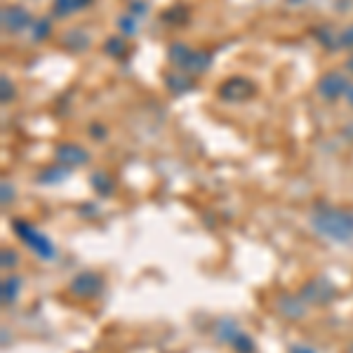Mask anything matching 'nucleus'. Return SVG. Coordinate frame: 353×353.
<instances>
[{
    "instance_id": "obj_1",
    "label": "nucleus",
    "mask_w": 353,
    "mask_h": 353,
    "mask_svg": "<svg viewBox=\"0 0 353 353\" xmlns=\"http://www.w3.org/2000/svg\"><path fill=\"white\" fill-rule=\"evenodd\" d=\"M311 226L323 238L334 243H351L353 241V214L339 208H323L311 214Z\"/></svg>"
},
{
    "instance_id": "obj_2",
    "label": "nucleus",
    "mask_w": 353,
    "mask_h": 353,
    "mask_svg": "<svg viewBox=\"0 0 353 353\" xmlns=\"http://www.w3.org/2000/svg\"><path fill=\"white\" fill-rule=\"evenodd\" d=\"M12 229L17 233V238H19L21 243L26 245L28 250H31L36 257H41L45 261H52L57 257V250L52 241H50L45 233H41L33 224H28V221H21V219H14L12 221Z\"/></svg>"
},
{
    "instance_id": "obj_3",
    "label": "nucleus",
    "mask_w": 353,
    "mask_h": 353,
    "mask_svg": "<svg viewBox=\"0 0 353 353\" xmlns=\"http://www.w3.org/2000/svg\"><path fill=\"white\" fill-rule=\"evenodd\" d=\"M254 94H257V85L245 76H229L217 88V97L221 101H226V104H245Z\"/></svg>"
},
{
    "instance_id": "obj_4",
    "label": "nucleus",
    "mask_w": 353,
    "mask_h": 353,
    "mask_svg": "<svg viewBox=\"0 0 353 353\" xmlns=\"http://www.w3.org/2000/svg\"><path fill=\"white\" fill-rule=\"evenodd\" d=\"M0 26H3V33L8 36H17V33H24V31H31L33 26V17L31 12L24 8V5H3L0 10Z\"/></svg>"
},
{
    "instance_id": "obj_5",
    "label": "nucleus",
    "mask_w": 353,
    "mask_h": 353,
    "mask_svg": "<svg viewBox=\"0 0 353 353\" xmlns=\"http://www.w3.org/2000/svg\"><path fill=\"white\" fill-rule=\"evenodd\" d=\"M101 290H104V281H101L99 273L85 271V273H78V276L71 281L68 294L76 299H94L101 294Z\"/></svg>"
},
{
    "instance_id": "obj_6",
    "label": "nucleus",
    "mask_w": 353,
    "mask_h": 353,
    "mask_svg": "<svg viewBox=\"0 0 353 353\" xmlns=\"http://www.w3.org/2000/svg\"><path fill=\"white\" fill-rule=\"evenodd\" d=\"M349 85H351V81H349V76H346V73L330 71V73H323V76L318 78L316 90L325 101H334V99H339V97L346 94Z\"/></svg>"
},
{
    "instance_id": "obj_7",
    "label": "nucleus",
    "mask_w": 353,
    "mask_h": 353,
    "mask_svg": "<svg viewBox=\"0 0 353 353\" xmlns=\"http://www.w3.org/2000/svg\"><path fill=\"white\" fill-rule=\"evenodd\" d=\"M299 297L311 306H321V304H327V301L334 297V288L330 285L325 278H313L309 285L299 292Z\"/></svg>"
},
{
    "instance_id": "obj_8",
    "label": "nucleus",
    "mask_w": 353,
    "mask_h": 353,
    "mask_svg": "<svg viewBox=\"0 0 353 353\" xmlns=\"http://www.w3.org/2000/svg\"><path fill=\"white\" fill-rule=\"evenodd\" d=\"M57 163L66 165V168H81L90 161V151H85L81 144H73V141H64L54 149Z\"/></svg>"
},
{
    "instance_id": "obj_9",
    "label": "nucleus",
    "mask_w": 353,
    "mask_h": 353,
    "mask_svg": "<svg viewBox=\"0 0 353 353\" xmlns=\"http://www.w3.org/2000/svg\"><path fill=\"white\" fill-rule=\"evenodd\" d=\"M163 81H165V88H168L174 97L176 94H186V92H191V90L196 88V83H193V76H189V73H184V71L165 73Z\"/></svg>"
},
{
    "instance_id": "obj_10",
    "label": "nucleus",
    "mask_w": 353,
    "mask_h": 353,
    "mask_svg": "<svg viewBox=\"0 0 353 353\" xmlns=\"http://www.w3.org/2000/svg\"><path fill=\"white\" fill-rule=\"evenodd\" d=\"M61 45H64V50H68V52L81 54V52H85V50H90L92 41H90V36L83 31V28H71V31L64 33Z\"/></svg>"
},
{
    "instance_id": "obj_11",
    "label": "nucleus",
    "mask_w": 353,
    "mask_h": 353,
    "mask_svg": "<svg viewBox=\"0 0 353 353\" xmlns=\"http://www.w3.org/2000/svg\"><path fill=\"white\" fill-rule=\"evenodd\" d=\"M210 66H212V52H208V50H193L184 66V73H189V76H203V73L210 71Z\"/></svg>"
},
{
    "instance_id": "obj_12",
    "label": "nucleus",
    "mask_w": 353,
    "mask_h": 353,
    "mask_svg": "<svg viewBox=\"0 0 353 353\" xmlns=\"http://www.w3.org/2000/svg\"><path fill=\"white\" fill-rule=\"evenodd\" d=\"M92 3L94 0H52V14L59 19H68V17L88 10Z\"/></svg>"
},
{
    "instance_id": "obj_13",
    "label": "nucleus",
    "mask_w": 353,
    "mask_h": 353,
    "mask_svg": "<svg viewBox=\"0 0 353 353\" xmlns=\"http://www.w3.org/2000/svg\"><path fill=\"white\" fill-rule=\"evenodd\" d=\"M278 304V311L283 313V316L292 318V321H297V318H304L306 316V301L301 297H290V294H285V297H281L276 301Z\"/></svg>"
},
{
    "instance_id": "obj_14",
    "label": "nucleus",
    "mask_w": 353,
    "mask_h": 353,
    "mask_svg": "<svg viewBox=\"0 0 353 353\" xmlns=\"http://www.w3.org/2000/svg\"><path fill=\"white\" fill-rule=\"evenodd\" d=\"M193 50L189 48L186 43H172L168 48V61L172 64L176 71H184V66H186V61H189V57H191Z\"/></svg>"
},
{
    "instance_id": "obj_15",
    "label": "nucleus",
    "mask_w": 353,
    "mask_h": 353,
    "mask_svg": "<svg viewBox=\"0 0 353 353\" xmlns=\"http://www.w3.org/2000/svg\"><path fill=\"white\" fill-rule=\"evenodd\" d=\"M68 174H71V168L57 163V165H52V168L43 170L41 176H38V184H61V181L68 179Z\"/></svg>"
},
{
    "instance_id": "obj_16",
    "label": "nucleus",
    "mask_w": 353,
    "mask_h": 353,
    "mask_svg": "<svg viewBox=\"0 0 353 353\" xmlns=\"http://www.w3.org/2000/svg\"><path fill=\"white\" fill-rule=\"evenodd\" d=\"M19 290H21V278L10 273V278L3 281V306H12L17 297H19Z\"/></svg>"
},
{
    "instance_id": "obj_17",
    "label": "nucleus",
    "mask_w": 353,
    "mask_h": 353,
    "mask_svg": "<svg viewBox=\"0 0 353 353\" xmlns=\"http://www.w3.org/2000/svg\"><path fill=\"white\" fill-rule=\"evenodd\" d=\"M104 52L111 57V59H125L130 52V45L125 41V36H111L109 41L104 43Z\"/></svg>"
},
{
    "instance_id": "obj_18",
    "label": "nucleus",
    "mask_w": 353,
    "mask_h": 353,
    "mask_svg": "<svg viewBox=\"0 0 353 353\" xmlns=\"http://www.w3.org/2000/svg\"><path fill=\"white\" fill-rule=\"evenodd\" d=\"M90 184H92V189L99 193V196H111L113 189H116L113 179L106 172H94L92 176H90Z\"/></svg>"
},
{
    "instance_id": "obj_19",
    "label": "nucleus",
    "mask_w": 353,
    "mask_h": 353,
    "mask_svg": "<svg viewBox=\"0 0 353 353\" xmlns=\"http://www.w3.org/2000/svg\"><path fill=\"white\" fill-rule=\"evenodd\" d=\"M229 344H231V349L236 353H254V339L250 337V334H245V332H238L236 337L229 341Z\"/></svg>"
},
{
    "instance_id": "obj_20",
    "label": "nucleus",
    "mask_w": 353,
    "mask_h": 353,
    "mask_svg": "<svg viewBox=\"0 0 353 353\" xmlns=\"http://www.w3.org/2000/svg\"><path fill=\"white\" fill-rule=\"evenodd\" d=\"M163 19H172V24L174 26H179V24H184L186 19H189V10H186V5L184 3H176L172 5V8L168 10V12L163 14Z\"/></svg>"
},
{
    "instance_id": "obj_21",
    "label": "nucleus",
    "mask_w": 353,
    "mask_h": 353,
    "mask_svg": "<svg viewBox=\"0 0 353 353\" xmlns=\"http://www.w3.org/2000/svg\"><path fill=\"white\" fill-rule=\"evenodd\" d=\"M238 332H241V330H238V325L231 321V318H224V321L217 323V339H221V341H231Z\"/></svg>"
},
{
    "instance_id": "obj_22",
    "label": "nucleus",
    "mask_w": 353,
    "mask_h": 353,
    "mask_svg": "<svg viewBox=\"0 0 353 353\" xmlns=\"http://www.w3.org/2000/svg\"><path fill=\"white\" fill-rule=\"evenodd\" d=\"M118 28H121V36H125V38H132V36H137V17L134 14H121L118 17Z\"/></svg>"
},
{
    "instance_id": "obj_23",
    "label": "nucleus",
    "mask_w": 353,
    "mask_h": 353,
    "mask_svg": "<svg viewBox=\"0 0 353 353\" xmlns=\"http://www.w3.org/2000/svg\"><path fill=\"white\" fill-rule=\"evenodd\" d=\"M50 33H52V24H50L48 17H43V19L33 21V26H31V36H33V41H45V38H48Z\"/></svg>"
},
{
    "instance_id": "obj_24",
    "label": "nucleus",
    "mask_w": 353,
    "mask_h": 353,
    "mask_svg": "<svg viewBox=\"0 0 353 353\" xmlns=\"http://www.w3.org/2000/svg\"><path fill=\"white\" fill-rule=\"evenodd\" d=\"M14 97H17L14 83L10 81L8 76H3V78H0V101H3V104H12Z\"/></svg>"
},
{
    "instance_id": "obj_25",
    "label": "nucleus",
    "mask_w": 353,
    "mask_h": 353,
    "mask_svg": "<svg viewBox=\"0 0 353 353\" xmlns=\"http://www.w3.org/2000/svg\"><path fill=\"white\" fill-rule=\"evenodd\" d=\"M19 252L17 250H12V248H5L3 250V269L5 271H14L17 266H19Z\"/></svg>"
},
{
    "instance_id": "obj_26",
    "label": "nucleus",
    "mask_w": 353,
    "mask_h": 353,
    "mask_svg": "<svg viewBox=\"0 0 353 353\" xmlns=\"http://www.w3.org/2000/svg\"><path fill=\"white\" fill-rule=\"evenodd\" d=\"M339 48L341 50H351V52H353V24L339 31Z\"/></svg>"
},
{
    "instance_id": "obj_27",
    "label": "nucleus",
    "mask_w": 353,
    "mask_h": 353,
    "mask_svg": "<svg viewBox=\"0 0 353 353\" xmlns=\"http://www.w3.org/2000/svg\"><path fill=\"white\" fill-rule=\"evenodd\" d=\"M146 12H149V5L146 3H141V0H132V3H130V14H134V17H144Z\"/></svg>"
},
{
    "instance_id": "obj_28",
    "label": "nucleus",
    "mask_w": 353,
    "mask_h": 353,
    "mask_svg": "<svg viewBox=\"0 0 353 353\" xmlns=\"http://www.w3.org/2000/svg\"><path fill=\"white\" fill-rule=\"evenodd\" d=\"M14 201V186L10 181H3V205Z\"/></svg>"
},
{
    "instance_id": "obj_29",
    "label": "nucleus",
    "mask_w": 353,
    "mask_h": 353,
    "mask_svg": "<svg viewBox=\"0 0 353 353\" xmlns=\"http://www.w3.org/2000/svg\"><path fill=\"white\" fill-rule=\"evenodd\" d=\"M90 132H92V137H94V141H101L106 137V130L101 128V125H92V128H90Z\"/></svg>"
},
{
    "instance_id": "obj_30",
    "label": "nucleus",
    "mask_w": 353,
    "mask_h": 353,
    "mask_svg": "<svg viewBox=\"0 0 353 353\" xmlns=\"http://www.w3.org/2000/svg\"><path fill=\"white\" fill-rule=\"evenodd\" d=\"M344 99H346V104L353 109V83L349 85V90H346V94H344Z\"/></svg>"
},
{
    "instance_id": "obj_31",
    "label": "nucleus",
    "mask_w": 353,
    "mask_h": 353,
    "mask_svg": "<svg viewBox=\"0 0 353 353\" xmlns=\"http://www.w3.org/2000/svg\"><path fill=\"white\" fill-rule=\"evenodd\" d=\"M346 73L353 76V52L349 54V59H346Z\"/></svg>"
},
{
    "instance_id": "obj_32",
    "label": "nucleus",
    "mask_w": 353,
    "mask_h": 353,
    "mask_svg": "<svg viewBox=\"0 0 353 353\" xmlns=\"http://www.w3.org/2000/svg\"><path fill=\"white\" fill-rule=\"evenodd\" d=\"M290 353H316L313 349H301V346H294V349H290Z\"/></svg>"
}]
</instances>
